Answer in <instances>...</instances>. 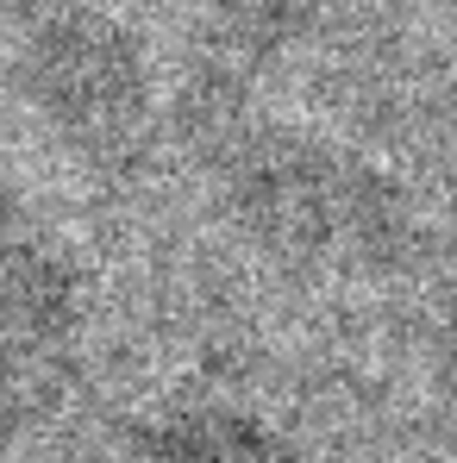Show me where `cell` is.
I'll use <instances>...</instances> for the list:
<instances>
[{
  "label": "cell",
  "instance_id": "obj_1",
  "mask_svg": "<svg viewBox=\"0 0 457 463\" xmlns=\"http://www.w3.org/2000/svg\"><path fill=\"white\" fill-rule=\"evenodd\" d=\"M201 163L220 182L232 226L289 269L388 276L420 238L401 182L319 132L244 113Z\"/></svg>",
  "mask_w": 457,
  "mask_h": 463
},
{
  "label": "cell",
  "instance_id": "obj_2",
  "mask_svg": "<svg viewBox=\"0 0 457 463\" xmlns=\"http://www.w3.org/2000/svg\"><path fill=\"white\" fill-rule=\"evenodd\" d=\"M19 100L44 119L57 145L88 163H126L157 126V70L132 25L94 6L38 19L19 44Z\"/></svg>",
  "mask_w": 457,
  "mask_h": 463
},
{
  "label": "cell",
  "instance_id": "obj_3",
  "mask_svg": "<svg viewBox=\"0 0 457 463\" xmlns=\"http://www.w3.org/2000/svg\"><path fill=\"white\" fill-rule=\"evenodd\" d=\"M81 269L70 244L13 188H0V394L44 407L76 357Z\"/></svg>",
  "mask_w": 457,
  "mask_h": 463
},
{
  "label": "cell",
  "instance_id": "obj_4",
  "mask_svg": "<svg viewBox=\"0 0 457 463\" xmlns=\"http://www.w3.org/2000/svg\"><path fill=\"white\" fill-rule=\"evenodd\" d=\"M119 458L126 463H301V451L257 413L226 401H195V407H163L145 420L119 426Z\"/></svg>",
  "mask_w": 457,
  "mask_h": 463
}]
</instances>
